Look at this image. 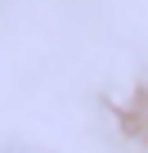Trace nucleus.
I'll return each instance as SVG.
<instances>
[{
  "label": "nucleus",
  "mask_w": 148,
  "mask_h": 153,
  "mask_svg": "<svg viewBox=\"0 0 148 153\" xmlns=\"http://www.w3.org/2000/svg\"><path fill=\"white\" fill-rule=\"evenodd\" d=\"M9 153H40V149H9Z\"/></svg>",
  "instance_id": "nucleus-1"
}]
</instances>
